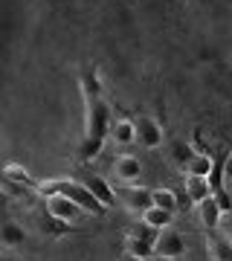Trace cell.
I'll list each match as a JSON object with an SVG mask.
<instances>
[{
    "instance_id": "6da1fadb",
    "label": "cell",
    "mask_w": 232,
    "mask_h": 261,
    "mask_svg": "<svg viewBox=\"0 0 232 261\" xmlns=\"http://www.w3.org/2000/svg\"><path fill=\"white\" fill-rule=\"evenodd\" d=\"M111 105L105 99H96V102H87V130H84V140L79 145V160L82 163H90L102 154L105 140L111 137Z\"/></svg>"
},
{
    "instance_id": "7a4b0ae2",
    "label": "cell",
    "mask_w": 232,
    "mask_h": 261,
    "mask_svg": "<svg viewBox=\"0 0 232 261\" xmlns=\"http://www.w3.org/2000/svg\"><path fill=\"white\" fill-rule=\"evenodd\" d=\"M35 192H38V195H44V197H49V195H64V197H70V200H75V203L82 206V212L96 215V218H102V215L108 212V206L99 203V200L90 195V189L84 186L82 180H73V177L41 180V183L35 186Z\"/></svg>"
},
{
    "instance_id": "3957f363",
    "label": "cell",
    "mask_w": 232,
    "mask_h": 261,
    "mask_svg": "<svg viewBox=\"0 0 232 261\" xmlns=\"http://www.w3.org/2000/svg\"><path fill=\"white\" fill-rule=\"evenodd\" d=\"M186 252V241H183V235L174 232V229H163L157 238V244H154V255L157 258H166V261H174L180 258Z\"/></svg>"
},
{
    "instance_id": "277c9868",
    "label": "cell",
    "mask_w": 232,
    "mask_h": 261,
    "mask_svg": "<svg viewBox=\"0 0 232 261\" xmlns=\"http://www.w3.org/2000/svg\"><path fill=\"white\" fill-rule=\"evenodd\" d=\"M134 125H137V142L142 148H160L163 145V125L157 119L139 116V119H134Z\"/></svg>"
},
{
    "instance_id": "5b68a950",
    "label": "cell",
    "mask_w": 232,
    "mask_h": 261,
    "mask_svg": "<svg viewBox=\"0 0 232 261\" xmlns=\"http://www.w3.org/2000/svg\"><path fill=\"white\" fill-rule=\"evenodd\" d=\"M46 215H53V218H58V221L73 224L75 218L82 215V206L75 203V200H70V197H64V195H49L46 197Z\"/></svg>"
},
{
    "instance_id": "8992f818",
    "label": "cell",
    "mask_w": 232,
    "mask_h": 261,
    "mask_svg": "<svg viewBox=\"0 0 232 261\" xmlns=\"http://www.w3.org/2000/svg\"><path fill=\"white\" fill-rule=\"evenodd\" d=\"M206 247H209V255L215 261H232V238L226 232H221L218 226L206 232Z\"/></svg>"
},
{
    "instance_id": "52a82bcc",
    "label": "cell",
    "mask_w": 232,
    "mask_h": 261,
    "mask_svg": "<svg viewBox=\"0 0 232 261\" xmlns=\"http://www.w3.org/2000/svg\"><path fill=\"white\" fill-rule=\"evenodd\" d=\"M84 186L90 189V195L99 200V203L105 206H116V192H113V186L108 183L105 177H99V174H87V177L82 180Z\"/></svg>"
},
{
    "instance_id": "ba28073f",
    "label": "cell",
    "mask_w": 232,
    "mask_h": 261,
    "mask_svg": "<svg viewBox=\"0 0 232 261\" xmlns=\"http://www.w3.org/2000/svg\"><path fill=\"white\" fill-rule=\"evenodd\" d=\"M113 171H116V177H119L122 183H137L139 174H142V163H139L134 154H122V157H116V163H113Z\"/></svg>"
},
{
    "instance_id": "9c48e42d",
    "label": "cell",
    "mask_w": 232,
    "mask_h": 261,
    "mask_svg": "<svg viewBox=\"0 0 232 261\" xmlns=\"http://www.w3.org/2000/svg\"><path fill=\"white\" fill-rule=\"evenodd\" d=\"M79 87H82L84 105L102 99V79H99V73H96L93 67H84L82 70V75H79Z\"/></svg>"
},
{
    "instance_id": "30bf717a",
    "label": "cell",
    "mask_w": 232,
    "mask_h": 261,
    "mask_svg": "<svg viewBox=\"0 0 232 261\" xmlns=\"http://www.w3.org/2000/svg\"><path fill=\"white\" fill-rule=\"evenodd\" d=\"M122 200H125V206H128V212H137V215H142L145 209L154 206L151 192L148 189H139V186H128L125 189V195H122Z\"/></svg>"
},
{
    "instance_id": "8fae6325",
    "label": "cell",
    "mask_w": 232,
    "mask_h": 261,
    "mask_svg": "<svg viewBox=\"0 0 232 261\" xmlns=\"http://www.w3.org/2000/svg\"><path fill=\"white\" fill-rule=\"evenodd\" d=\"M3 180H6V183H12V186L32 189V192H35V186H38V180L32 177V174H29L20 163H6V166H3Z\"/></svg>"
},
{
    "instance_id": "7c38bea8",
    "label": "cell",
    "mask_w": 232,
    "mask_h": 261,
    "mask_svg": "<svg viewBox=\"0 0 232 261\" xmlns=\"http://www.w3.org/2000/svg\"><path fill=\"white\" fill-rule=\"evenodd\" d=\"M186 195L192 203H200L212 195V186H209V177H200V174H186Z\"/></svg>"
},
{
    "instance_id": "4fadbf2b",
    "label": "cell",
    "mask_w": 232,
    "mask_h": 261,
    "mask_svg": "<svg viewBox=\"0 0 232 261\" xmlns=\"http://www.w3.org/2000/svg\"><path fill=\"white\" fill-rule=\"evenodd\" d=\"M111 140L116 145H131V142H137V125L134 119H116L111 125Z\"/></svg>"
},
{
    "instance_id": "5bb4252c",
    "label": "cell",
    "mask_w": 232,
    "mask_h": 261,
    "mask_svg": "<svg viewBox=\"0 0 232 261\" xmlns=\"http://www.w3.org/2000/svg\"><path fill=\"white\" fill-rule=\"evenodd\" d=\"M197 212H200V224H203L206 229H215V226L221 224V215L223 212H221V206H218V200H215L212 195L197 203Z\"/></svg>"
},
{
    "instance_id": "9a60e30c",
    "label": "cell",
    "mask_w": 232,
    "mask_h": 261,
    "mask_svg": "<svg viewBox=\"0 0 232 261\" xmlns=\"http://www.w3.org/2000/svg\"><path fill=\"white\" fill-rule=\"evenodd\" d=\"M0 244L3 247H23L27 244V229L15 221H6V224L0 226Z\"/></svg>"
},
{
    "instance_id": "2e32d148",
    "label": "cell",
    "mask_w": 232,
    "mask_h": 261,
    "mask_svg": "<svg viewBox=\"0 0 232 261\" xmlns=\"http://www.w3.org/2000/svg\"><path fill=\"white\" fill-rule=\"evenodd\" d=\"M125 252L137 261H148V258H154V244L142 241V238H134V235H125Z\"/></svg>"
},
{
    "instance_id": "e0dca14e",
    "label": "cell",
    "mask_w": 232,
    "mask_h": 261,
    "mask_svg": "<svg viewBox=\"0 0 232 261\" xmlns=\"http://www.w3.org/2000/svg\"><path fill=\"white\" fill-rule=\"evenodd\" d=\"M142 221H145L148 226H154V229H168V226H171V221H174V212L160 209V206H151V209H145V212H142Z\"/></svg>"
},
{
    "instance_id": "ac0fdd59",
    "label": "cell",
    "mask_w": 232,
    "mask_h": 261,
    "mask_svg": "<svg viewBox=\"0 0 232 261\" xmlns=\"http://www.w3.org/2000/svg\"><path fill=\"white\" fill-rule=\"evenodd\" d=\"M212 163H215V160L209 157V151H195L192 160L186 163V174H200V177H209Z\"/></svg>"
},
{
    "instance_id": "d6986e66",
    "label": "cell",
    "mask_w": 232,
    "mask_h": 261,
    "mask_svg": "<svg viewBox=\"0 0 232 261\" xmlns=\"http://www.w3.org/2000/svg\"><path fill=\"white\" fill-rule=\"evenodd\" d=\"M151 200H154V206H160V209L177 212V195L171 189H154V192H151Z\"/></svg>"
},
{
    "instance_id": "ffe728a7",
    "label": "cell",
    "mask_w": 232,
    "mask_h": 261,
    "mask_svg": "<svg viewBox=\"0 0 232 261\" xmlns=\"http://www.w3.org/2000/svg\"><path fill=\"white\" fill-rule=\"evenodd\" d=\"M160 232H163V229H154V226H148L145 221H142V224H137V226H131V229H128V235H134V238H142V241H148V244H157Z\"/></svg>"
},
{
    "instance_id": "44dd1931",
    "label": "cell",
    "mask_w": 232,
    "mask_h": 261,
    "mask_svg": "<svg viewBox=\"0 0 232 261\" xmlns=\"http://www.w3.org/2000/svg\"><path fill=\"white\" fill-rule=\"evenodd\" d=\"M171 154H174L177 166H183V168H186V163L192 160L195 148H192V142H174V145H171Z\"/></svg>"
},
{
    "instance_id": "7402d4cb",
    "label": "cell",
    "mask_w": 232,
    "mask_h": 261,
    "mask_svg": "<svg viewBox=\"0 0 232 261\" xmlns=\"http://www.w3.org/2000/svg\"><path fill=\"white\" fill-rule=\"evenodd\" d=\"M70 226H73V224L58 221V218H53V215H46V221H44V229L53 235V238H58V235H67V232H70Z\"/></svg>"
},
{
    "instance_id": "603a6c76",
    "label": "cell",
    "mask_w": 232,
    "mask_h": 261,
    "mask_svg": "<svg viewBox=\"0 0 232 261\" xmlns=\"http://www.w3.org/2000/svg\"><path fill=\"white\" fill-rule=\"evenodd\" d=\"M215 200H218V206H221V212L226 215V212H232V195L226 192V189H221V192H215Z\"/></svg>"
},
{
    "instance_id": "cb8c5ba5",
    "label": "cell",
    "mask_w": 232,
    "mask_h": 261,
    "mask_svg": "<svg viewBox=\"0 0 232 261\" xmlns=\"http://www.w3.org/2000/svg\"><path fill=\"white\" fill-rule=\"evenodd\" d=\"M223 177L226 180H232V151L223 157Z\"/></svg>"
},
{
    "instance_id": "d4e9b609",
    "label": "cell",
    "mask_w": 232,
    "mask_h": 261,
    "mask_svg": "<svg viewBox=\"0 0 232 261\" xmlns=\"http://www.w3.org/2000/svg\"><path fill=\"white\" fill-rule=\"evenodd\" d=\"M0 261H6V255H3V252H0Z\"/></svg>"
}]
</instances>
